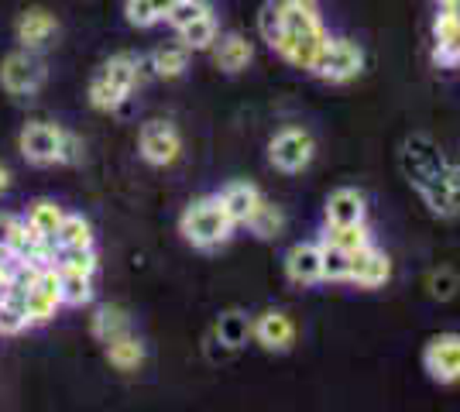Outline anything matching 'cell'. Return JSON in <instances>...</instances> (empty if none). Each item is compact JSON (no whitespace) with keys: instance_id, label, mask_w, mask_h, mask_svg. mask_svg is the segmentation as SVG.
I'll return each instance as SVG.
<instances>
[{"instance_id":"9c48e42d","label":"cell","mask_w":460,"mask_h":412,"mask_svg":"<svg viewBox=\"0 0 460 412\" xmlns=\"http://www.w3.org/2000/svg\"><path fill=\"white\" fill-rule=\"evenodd\" d=\"M137 152H141V158L148 165L165 169V165L179 162V155H182V135L175 131V124H169V120H148L137 131Z\"/></svg>"},{"instance_id":"9a60e30c","label":"cell","mask_w":460,"mask_h":412,"mask_svg":"<svg viewBox=\"0 0 460 412\" xmlns=\"http://www.w3.org/2000/svg\"><path fill=\"white\" fill-rule=\"evenodd\" d=\"M286 278L292 285H316L323 282V248L316 241H299L286 255Z\"/></svg>"},{"instance_id":"8992f818","label":"cell","mask_w":460,"mask_h":412,"mask_svg":"<svg viewBox=\"0 0 460 412\" xmlns=\"http://www.w3.org/2000/svg\"><path fill=\"white\" fill-rule=\"evenodd\" d=\"M309 73L320 76L323 83H333V86L350 83V79H358L365 73V48L354 39H344V35L333 39V35H330V41L323 45L320 59L313 62Z\"/></svg>"},{"instance_id":"d4e9b609","label":"cell","mask_w":460,"mask_h":412,"mask_svg":"<svg viewBox=\"0 0 460 412\" xmlns=\"http://www.w3.org/2000/svg\"><path fill=\"white\" fill-rule=\"evenodd\" d=\"M251 337V320L241 310H230L217 320V344H224L230 351H237L241 344H248Z\"/></svg>"},{"instance_id":"d590c367","label":"cell","mask_w":460,"mask_h":412,"mask_svg":"<svg viewBox=\"0 0 460 412\" xmlns=\"http://www.w3.org/2000/svg\"><path fill=\"white\" fill-rule=\"evenodd\" d=\"M457 56H460V45H457Z\"/></svg>"},{"instance_id":"2e32d148","label":"cell","mask_w":460,"mask_h":412,"mask_svg":"<svg viewBox=\"0 0 460 412\" xmlns=\"http://www.w3.org/2000/svg\"><path fill=\"white\" fill-rule=\"evenodd\" d=\"M213 56V66L220 69V73H227V76H237V73H244L254 59V48H251V41L241 35V31H227V35H217L210 48Z\"/></svg>"},{"instance_id":"836d02e7","label":"cell","mask_w":460,"mask_h":412,"mask_svg":"<svg viewBox=\"0 0 460 412\" xmlns=\"http://www.w3.org/2000/svg\"><path fill=\"white\" fill-rule=\"evenodd\" d=\"M460 289V278L450 268H440V272L429 275V293L437 295V299H454Z\"/></svg>"},{"instance_id":"603a6c76","label":"cell","mask_w":460,"mask_h":412,"mask_svg":"<svg viewBox=\"0 0 460 412\" xmlns=\"http://www.w3.org/2000/svg\"><path fill=\"white\" fill-rule=\"evenodd\" d=\"M90 330L100 344H111L117 337L131 334V316L124 313L120 306H100L93 316V323H90Z\"/></svg>"},{"instance_id":"4316f807","label":"cell","mask_w":460,"mask_h":412,"mask_svg":"<svg viewBox=\"0 0 460 412\" xmlns=\"http://www.w3.org/2000/svg\"><path fill=\"white\" fill-rule=\"evenodd\" d=\"M56 268L58 272H76L93 278L100 268V258L93 248H56Z\"/></svg>"},{"instance_id":"7a4b0ae2","label":"cell","mask_w":460,"mask_h":412,"mask_svg":"<svg viewBox=\"0 0 460 412\" xmlns=\"http://www.w3.org/2000/svg\"><path fill=\"white\" fill-rule=\"evenodd\" d=\"M399 165H402L409 186H416V193L426 199V206L433 214H440L443 186H447V172H450V162L443 158L440 145L429 135H409L399 152Z\"/></svg>"},{"instance_id":"6da1fadb","label":"cell","mask_w":460,"mask_h":412,"mask_svg":"<svg viewBox=\"0 0 460 412\" xmlns=\"http://www.w3.org/2000/svg\"><path fill=\"white\" fill-rule=\"evenodd\" d=\"M258 31L279 59L306 73L330 41L316 0H265L258 11Z\"/></svg>"},{"instance_id":"cb8c5ba5","label":"cell","mask_w":460,"mask_h":412,"mask_svg":"<svg viewBox=\"0 0 460 412\" xmlns=\"http://www.w3.org/2000/svg\"><path fill=\"white\" fill-rule=\"evenodd\" d=\"M175 0H124V18L135 28H155L158 21L169 18Z\"/></svg>"},{"instance_id":"7402d4cb","label":"cell","mask_w":460,"mask_h":412,"mask_svg":"<svg viewBox=\"0 0 460 412\" xmlns=\"http://www.w3.org/2000/svg\"><path fill=\"white\" fill-rule=\"evenodd\" d=\"M152 69L158 79H179L190 69V48L179 41V45H158L152 52Z\"/></svg>"},{"instance_id":"52a82bcc","label":"cell","mask_w":460,"mask_h":412,"mask_svg":"<svg viewBox=\"0 0 460 412\" xmlns=\"http://www.w3.org/2000/svg\"><path fill=\"white\" fill-rule=\"evenodd\" d=\"M45 62L39 52H28V48H14L7 52L0 62V86L11 93V97H31L45 86Z\"/></svg>"},{"instance_id":"30bf717a","label":"cell","mask_w":460,"mask_h":412,"mask_svg":"<svg viewBox=\"0 0 460 412\" xmlns=\"http://www.w3.org/2000/svg\"><path fill=\"white\" fill-rule=\"evenodd\" d=\"M422 368L440 385L460 381V334L429 337L426 347H422Z\"/></svg>"},{"instance_id":"8fae6325","label":"cell","mask_w":460,"mask_h":412,"mask_svg":"<svg viewBox=\"0 0 460 412\" xmlns=\"http://www.w3.org/2000/svg\"><path fill=\"white\" fill-rule=\"evenodd\" d=\"M62 306H66V302H62V282H58L56 265H49V268H41V272L31 278V285H28V302H24L28 323H31V327L49 323Z\"/></svg>"},{"instance_id":"d6986e66","label":"cell","mask_w":460,"mask_h":412,"mask_svg":"<svg viewBox=\"0 0 460 412\" xmlns=\"http://www.w3.org/2000/svg\"><path fill=\"white\" fill-rule=\"evenodd\" d=\"M62 220H66V210L58 206L56 199H35V203L28 206V216H24V224L39 237L52 241V244H56V234H58V227H62Z\"/></svg>"},{"instance_id":"f546056e","label":"cell","mask_w":460,"mask_h":412,"mask_svg":"<svg viewBox=\"0 0 460 412\" xmlns=\"http://www.w3.org/2000/svg\"><path fill=\"white\" fill-rule=\"evenodd\" d=\"M58 282H62V302H66V306H86V302L93 299V278H90V275L58 272Z\"/></svg>"},{"instance_id":"f1b7e54d","label":"cell","mask_w":460,"mask_h":412,"mask_svg":"<svg viewBox=\"0 0 460 412\" xmlns=\"http://www.w3.org/2000/svg\"><path fill=\"white\" fill-rule=\"evenodd\" d=\"M323 244L344 248V251H358V248L371 244V231H367L365 224H350V227H330V224H326Z\"/></svg>"},{"instance_id":"4dcf8cb0","label":"cell","mask_w":460,"mask_h":412,"mask_svg":"<svg viewBox=\"0 0 460 412\" xmlns=\"http://www.w3.org/2000/svg\"><path fill=\"white\" fill-rule=\"evenodd\" d=\"M323 282H347V272H350V251L344 248H333V244H323Z\"/></svg>"},{"instance_id":"ba28073f","label":"cell","mask_w":460,"mask_h":412,"mask_svg":"<svg viewBox=\"0 0 460 412\" xmlns=\"http://www.w3.org/2000/svg\"><path fill=\"white\" fill-rule=\"evenodd\" d=\"M316 158V141L306 127H282L275 131L269 141V162L279 169V172H303L309 162Z\"/></svg>"},{"instance_id":"e575fe53","label":"cell","mask_w":460,"mask_h":412,"mask_svg":"<svg viewBox=\"0 0 460 412\" xmlns=\"http://www.w3.org/2000/svg\"><path fill=\"white\" fill-rule=\"evenodd\" d=\"M7 189H11V169H7L4 162H0V197H4Z\"/></svg>"},{"instance_id":"83f0119b","label":"cell","mask_w":460,"mask_h":412,"mask_svg":"<svg viewBox=\"0 0 460 412\" xmlns=\"http://www.w3.org/2000/svg\"><path fill=\"white\" fill-rule=\"evenodd\" d=\"M282 227H286V214L275 206V203H261L258 210H254V216L248 220V231L254 237H261V241H271V237L282 234Z\"/></svg>"},{"instance_id":"4fadbf2b","label":"cell","mask_w":460,"mask_h":412,"mask_svg":"<svg viewBox=\"0 0 460 412\" xmlns=\"http://www.w3.org/2000/svg\"><path fill=\"white\" fill-rule=\"evenodd\" d=\"M251 337L261 351L269 354H286L296 344V323L279 310H265L251 320Z\"/></svg>"},{"instance_id":"d6a6232c","label":"cell","mask_w":460,"mask_h":412,"mask_svg":"<svg viewBox=\"0 0 460 412\" xmlns=\"http://www.w3.org/2000/svg\"><path fill=\"white\" fill-rule=\"evenodd\" d=\"M457 214H460V165H450L447 186H443L440 216H457Z\"/></svg>"},{"instance_id":"7c38bea8","label":"cell","mask_w":460,"mask_h":412,"mask_svg":"<svg viewBox=\"0 0 460 412\" xmlns=\"http://www.w3.org/2000/svg\"><path fill=\"white\" fill-rule=\"evenodd\" d=\"M388 278H392V261L378 244H365V248L350 251L347 282H354L358 289H382Z\"/></svg>"},{"instance_id":"5b68a950","label":"cell","mask_w":460,"mask_h":412,"mask_svg":"<svg viewBox=\"0 0 460 412\" xmlns=\"http://www.w3.org/2000/svg\"><path fill=\"white\" fill-rule=\"evenodd\" d=\"M234 220L227 216V210L220 206L217 197H199L192 199L190 206L179 216V234L190 241L192 248H203L210 251L217 244H224L230 234H234Z\"/></svg>"},{"instance_id":"e0dca14e","label":"cell","mask_w":460,"mask_h":412,"mask_svg":"<svg viewBox=\"0 0 460 412\" xmlns=\"http://www.w3.org/2000/svg\"><path fill=\"white\" fill-rule=\"evenodd\" d=\"M217 199H220V206L227 210V216L241 227H248V220L254 216V210L265 203V197H261V189L254 186V182H227L220 193H217Z\"/></svg>"},{"instance_id":"44dd1931","label":"cell","mask_w":460,"mask_h":412,"mask_svg":"<svg viewBox=\"0 0 460 412\" xmlns=\"http://www.w3.org/2000/svg\"><path fill=\"white\" fill-rule=\"evenodd\" d=\"M103 347H107V361L124 374L137 372L141 361H145V344H141L135 334L117 337V340H111V344H103Z\"/></svg>"},{"instance_id":"3957f363","label":"cell","mask_w":460,"mask_h":412,"mask_svg":"<svg viewBox=\"0 0 460 412\" xmlns=\"http://www.w3.org/2000/svg\"><path fill=\"white\" fill-rule=\"evenodd\" d=\"M137 83H141V56H135V52H117L90 79V90H86L90 107L103 110V114L120 110L131 100Z\"/></svg>"},{"instance_id":"ffe728a7","label":"cell","mask_w":460,"mask_h":412,"mask_svg":"<svg viewBox=\"0 0 460 412\" xmlns=\"http://www.w3.org/2000/svg\"><path fill=\"white\" fill-rule=\"evenodd\" d=\"M175 35H179V41H182L190 52H210L213 41H217V35H220V24H217L213 7H210V11H203L196 21H190L186 28H179Z\"/></svg>"},{"instance_id":"277c9868","label":"cell","mask_w":460,"mask_h":412,"mask_svg":"<svg viewBox=\"0 0 460 412\" xmlns=\"http://www.w3.org/2000/svg\"><path fill=\"white\" fill-rule=\"evenodd\" d=\"M18 152L31 165H73L83 158V145L56 120H31L18 135Z\"/></svg>"},{"instance_id":"5bb4252c","label":"cell","mask_w":460,"mask_h":412,"mask_svg":"<svg viewBox=\"0 0 460 412\" xmlns=\"http://www.w3.org/2000/svg\"><path fill=\"white\" fill-rule=\"evenodd\" d=\"M56 35H58V18L49 7H28L14 21V39L28 52H41Z\"/></svg>"},{"instance_id":"1f68e13d","label":"cell","mask_w":460,"mask_h":412,"mask_svg":"<svg viewBox=\"0 0 460 412\" xmlns=\"http://www.w3.org/2000/svg\"><path fill=\"white\" fill-rule=\"evenodd\" d=\"M203 11H210V4H207V0H175V7L169 11V18L165 21H169V28H172V31H179V28H186L190 21L199 18Z\"/></svg>"},{"instance_id":"ac0fdd59","label":"cell","mask_w":460,"mask_h":412,"mask_svg":"<svg viewBox=\"0 0 460 412\" xmlns=\"http://www.w3.org/2000/svg\"><path fill=\"white\" fill-rule=\"evenodd\" d=\"M365 210H367L365 197H361L358 189H350V186H344V189H333V193H330V199H326V206H323L326 224H330V227L365 224Z\"/></svg>"},{"instance_id":"484cf974","label":"cell","mask_w":460,"mask_h":412,"mask_svg":"<svg viewBox=\"0 0 460 412\" xmlns=\"http://www.w3.org/2000/svg\"><path fill=\"white\" fill-rule=\"evenodd\" d=\"M56 248H93V227L83 214H66L56 234Z\"/></svg>"}]
</instances>
